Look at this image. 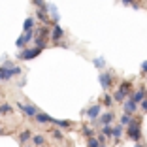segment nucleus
I'll use <instances>...</instances> for the list:
<instances>
[{
  "mask_svg": "<svg viewBox=\"0 0 147 147\" xmlns=\"http://www.w3.org/2000/svg\"><path fill=\"white\" fill-rule=\"evenodd\" d=\"M100 111H102V106H100V104H94V106H91V108L85 111V115L89 117L91 121H96V119L100 117Z\"/></svg>",
  "mask_w": 147,
  "mask_h": 147,
  "instance_id": "8",
  "label": "nucleus"
},
{
  "mask_svg": "<svg viewBox=\"0 0 147 147\" xmlns=\"http://www.w3.org/2000/svg\"><path fill=\"white\" fill-rule=\"evenodd\" d=\"M13 111V106L11 104H0V115H8V113Z\"/></svg>",
  "mask_w": 147,
  "mask_h": 147,
  "instance_id": "20",
  "label": "nucleus"
},
{
  "mask_svg": "<svg viewBox=\"0 0 147 147\" xmlns=\"http://www.w3.org/2000/svg\"><path fill=\"white\" fill-rule=\"evenodd\" d=\"M96 140H98L100 143H106V140H108V138H106L104 134H100V136H96Z\"/></svg>",
  "mask_w": 147,
  "mask_h": 147,
  "instance_id": "32",
  "label": "nucleus"
},
{
  "mask_svg": "<svg viewBox=\"0 0 147 147\" xmlns=\"http://www.w3.org/2000/svg\"><path fill=\"white\" fill-rule=\"evenodd\" d=\"M34 119H36V121H38V123H51V125H53V119H55V117H51V115H47V113H36V117H34Z\"/></svg>",
  "mask_w": 147,
  "mask_h": 147,
  "instance_id": "15",
  "label": "nucleus"
},
{
  "mask_svg": "<svg viewBox=\"0 0 147 147\" xmlns=\"http://www.w3.org/2000/svg\"><path fill=\"white\" fill-rule=\"evenodd\" d=\"M145 96H147V89H145V87H142V89H138L136 92H132V94H130V98L134 100V102H138V104H140V102H142V100L145 98Z\"/></svg>",
  "mask_w": 147,
  "mask_h": 147,
  "instance_id": "11",
  "label": "nucleus"
},
{
  "mask_svg": "<svg viewBox=\"0 0 147 147\" xmlns=\"http://www.w3.org/2000/svg\"><path fill=\"white\" fill-rule=\"evenodd\" d=\"M32 28H34V17L28 15V17L25 19V23H23V30H32Z\"/></svg>",
  "mask_w": 147,
  "mask_h": 147,
  "instance_id": "19",
  "label": "nucleus"
},
{
  "mask_svg": "<svg viewBox=\"0 0 147 147\" xmlns=\"http://www.w3.org/2000/svg\"><path fill=\"white\" fill-rule=\"evenodd\" d=\"M130 94H132V83L123 81L121 85H119V89L115 91V94H113V100H115V102H125Z\"/></svg>",
  "mask_w": 147,
  "mask_h": 147,
  "instance_id": "2",
  "label": "nucleus"
},
{
  "mask_svg": "<svg viewBox=\"0 0 147 147\" xmlns=\"http://www.w3.org/2000/svg\"><path fill=\"white\" fill-rule=\"evenodd\" d=\"M140 104H142V111H143V113H147V96L142 100V102H140Z\"/></svg>",
  "mask_w": 147,
  "mask_h": 147,
  "instance_id": "31",
  "label": "nucleus"
},
{
  "mask_svg": "<svg viewBox=\"0 0 147 147\" xmlns=\"http://www.w3.org/2000/svg\"><path fill=\"white\" fill-rule=\"evenodd\" d=\"M83 136H85V138H92V136H94V130L91 128V126H83Z\"/></svg>",
  "mask_w": 147,
  "mask_h": 147,
  "instance_id": "26",
  "label": "nucleus"
},
{
  "mask_svg": "<svg viewBox=\"0 0 147 147\" xmlns=\"http://www.w3.org/2000/svg\"><path fill=\"white\" fill-rule=\"evenodd\" d=\"M43 51V47H26L23 49L21 53H17V59H21V61H32V59H36V57L40 55V53Z\"/></svg>",
  "mask_w": 147,
  "mask_h": 147,
  "instance_id": "4",
  "label": "nucleus"
},
{
  "mask_svg": "<svg viewBox=\"0 0 147 147\" xmlns=\"http://www.w3.org/2000/svg\"><path fill=\"white\" fill-rule=\"evenodd\" d=\"M51 134L55 136L57 140H62V132H61V130H57V128H55V130H51Z\"/></svg>",
  "mask_w": 147,
  "mask_h": 147,
  "instance_id": "30",
  "label": "nucleus"
},
{
  "mask_svg": "<svg viewBox=\"0 0 147 147\" xmlns=\"http://www.w3.org/2000/svg\"><path fill=\"white\" fill-rule=\"evenodd\" d=\"M142 74H147V61L142 62Z\"/></svg>",
  "mask_w": 147,
  "mask_h": 147,
  "instance_id": "33",
  "label": "nucleus"
},
{
  "mask_svg": "<svg viewBox=\"0 0 147 147\" xmlns=\"http://www.w3.org/2000/svg\"><path fill=\"white\" fill-rule=\"evenodd\" d=\"M47 13L49 17H51V23H59V11H57V6L55 4H47Z\"/></svg>",
  "mask_w": 147,
  "mask_h": 147,
  "instance_id": "13",
  "label": "nucleus"
},
{
  "mask_svg": "<svg viewBox=\"0 0 147 147\" xmlns=\"http://www.w3.org/2000/svg\"><path fill=\"white\" fill-rule=\"evenodd\" d=\"M111 132H113V126L111 125H102V134H104L106 138H109V136H111Z\"/></svg>",
  "mask_w": 147,
  "mask_h": 147,
  "instance_id": "24",
  "label": "nucleus"
},
{
  "mask_svg": "<svg viewBox=\"0 0 147 147\" xmlns=\"http://www.w3.org/2000/svg\"><path fill=\"white\" fill-rule=\"evenodd\" d=\"M92 62H94V66H96L98 70H104V66H106V61H104V57H96V59H94Z\"/></svg>",
  "mask_w": 147,
  "mask_h": 147,
  "instance_id": "21",
  "label": "nucleus"
},
{
  "mask_svg": "<svg viewBox=\"0 0 147 147\" xmlns=\"http://www.w3.org/2000/svg\"><path fill=\"white\" fill-rule=\"evenodd\" d=\"M134 147H143V145H142V143H138V142H136V143H134Z\"/></svg>",
  "mask_w": 147,
  "mask_h": 147,
  "instance_id": "34",
  "label": "nucleus"
},
{
  "mask_svg": "<svg viewBox=\"0 0 147 147\" xmlns=\"http://www.w3.org/2000/svg\"><path fill=\"white\" fill-rule=\"evenodd\" d=\"M123 134H125V125H121V123H119L117 126H113V132H111V136H113V138H117V140H119Z\"/></svg>",
  "mask_w": 147,
  "mask_h": 147,
  "instance_id": "17",
  "label": "nucleus"
},
{
  "mask_svg": "<svg viewBox=\"0 0 147 147\" xmlns=\"http://www.w3.org/2000/svg\"><path fill=\"white\" fill-rule=\"evenodd\" d=\"M32 40H34V28H32V30H25V32L21 34V38H19L17 42H15V47L23 49V47L26 45V43L32 42Z\"/></svg>",
  "mask_w": 147,
  "mask_h": 147,
  "instance_id": "5",
  "label": "nucleus"
},
{
  "mask_svg": "<svg viewBox=\"0 0 147 147\" xmlns=\"http://www.w3.org/2000/svg\"><path fill=\"white\" fill-rule=\"evenodd\" d=\"M136 109H138V102H134V100L128 96V100H125V113H136Z\"/></svg>",
  "mask_w": 147,
  "mask_h": 147,
  "instance_id": "10",
  "label": "nucleus"
},
{
  "mask_svg": "<svg viewBox=\"0 0 147 147\" xmlns=\"http://www.w3.org/2000/svg\"><path fill=\"white\" fill-rule=\"evenodd\" d=\"M98 81H100V85H102V89L106 91V89H109V87L113 85V76L109 72H102L98 76Z\"/></svg>",
  "mask_w": 147,
  "mask_h": 147,
  "instance_id": "6",
  "label": "nucleus"
},
{
  "mask_svg": "<svg viewBox=\"0 0 147 147\" xmlns=\"http://www.w3.org/2000/svg\"><path fill=\"white\" fill-rule=\"evenodd\" d=\"M49 38L53 40V42H61L62 38H64V30H62L61 26L57 25V23H53V26H51V34H49Z\"/></svg>",
  "mask_w": 147,
  "mask_h": 147,
  "instance_id": "7",
  "label": "nucleus"
},
{
  "mask_svg": "<svg viewBox=\"0 0 147 147\" xmlns=\"http://www.w3.org/2000/svg\"><path fill=\"white\" fill-rule=\"evenodd\" d=\"M53 125L59 126V128H72L74 123L72 121H62V119H53Z\"/></svg>",
  "mask_w": 147,
  "mask_h": 147,
  "instance_id": "16",
  "label": "nucleus"
},
{
  "mask_svg": "<svg viewBox=\"0 0 147 147\" xmlns=\"http://www.w3.org/2000/svg\"><path fill=\"white\" fill-rule=\"evenodd\" d=\"M17 108L21 109L26 117H36V113H38V109H36L34 106H30V104H17Z\"/></svg>",
  "mask_w": 147,
  "mask_h": 147,
  "instance_id": "9",
  "label": "nucleus"
},
{
  "mask_svg": "<svg viewBox=\"0 0 147 147\" xmlns=\"http://www.w3.org/2000/svg\"><path fill=\"white\" fill-rule=\"evenodd\" d=\"M42 147H45V145H42Z\"/></svg>",
  "mask_w": 147,
  "mask_h": 147,
  "instance_id": "36",
  "label": "nucleus"
},
{
  "mask_svg": "<svg viewBox=\"0 0 147 147\" xmlns=\"http://www.w3.org/2000/svg\"><path fill=\"white\" fill-rule=\"evenodd\" d=\"M32 140V132L30 130H23L21 134H19V142L21 143H26V142H30Z\"/></svg>",
  "mask_w": 147,
  "mask_h": 147,
  "instance_id": "18",
  "label": "nucleus"
},
{
  "mask_svg": "<svg viewBox=\"0 0 147 147\" xmlns=\"http://www.w3.org/2000/svg\"><path fill=\"white\" fill-rule=\"evenodd\" d=\"M125 6H130V8H134V9H140V2L138 0H121Z\"/></svg>",
  "mask_w": 147,
  "mask_h": 147,
  "instance_id": "23",
  "label": "nucleus"
},
{
  "mask_svg": "<svg viewBox=\"0 0 147 147\" xmlns=\"http://www.w3.org/2000/svg\"><path fill=\"white\" fill-rule=\"evenodd\" d=\"M32 143H34V145L36 147H42L43 145V143H45V140H43V136H32Z\"/></svg>",
  "mask_w": 147,
  "mask_h": 147,
  "instance_id": "22",
  "label": "nucleus"
},
{
  "mask_svg": "<svg viewBox=\"0 0 147 147\" xmlns=\"http://www.w3.org/2000/svg\"><path fill=\"white\" fill-rule=\"evenodd\" d=\"M130 121H132V115H130V113H125V115L121 117V125H125V126L128 125Z\"/></svg>",
  "mask_w": 147,
  "mask_h": 147,
  "instance_id": "28",
  "label": "nucleus"
},
{
  "mask_svg": "<svg viewBox=\"0 0 147 147\" xmlns=\"http://www.w3.org/2000/svg\"><path fill=\"white\" fill-rule=\"evenodd\" d=\"M87 147H100V142L92 136V138H87Z\"/></svg>",
  "mask_w": 147,
  "mask_h": 147,
  "instance_id": "27",
  "label": "nucleus"
},
{
  "mask_svg": "<svg viewBox=\"0 0 147 147\" xmlns=\"http://www.w3.org/2000/svg\"><path fill=\"white\" fill-rule=\"evenodd\" d=\"M128 128H126V134H128L130 140H134V142H140L142 140V128H140V119H132L128 123Z\"/></svg>",
  "mask_w": 147,
  "mask_h": 147,
  "instance_id": "3",
  "label": "nucleus"
},
{
  "mask_svg": "<svg viewBox=\"0 0 147 147\" xmlns=\"http://www.w3.org/2000/svg\"><path fill=\"white\" fill-rule=\"evenodd\" d=\"M102 102H104V106H111L113 102H115V100H113V96H109V94H104Z\"/></svg>",
  "mask_w": 147,
  "mask_h": 147,
  "instance_id": "29",
  "label": "nucleus"
},
{
  "mask_svg": "<svg viewBox=\"0 0 147 147\" xmlns=\"http://www.w3.org/2000/svg\"><path fill=\"white\" fill-rule=\"evenodd\" d=\"M2 134H4V130H2V128H0V136H2Z\"/></svg>",
  "mask_w": 147,
  "mask_h": 147,
  "instance_id": "35",
  "label": "nucleus"
},
{
  "mask_svg": "<svg viewBox=\"0 0 147 147\" xmlns=\"http://www.w3.org/2000/svg\"><path fill=\"white\" fill-rule=\"evenodd\" d=\"M115 119V113L113 111H108V113H102V115L98 117V121L102 123V125H111V121Z\"/></svg>",
  "mask_w": 147,
  "mask_h": 147,
  "instance_id": "14",
  "label": "nucleus"
},
{
  "mask_svg": "<svg viewBox=\"0 0 147 147\" xmlns=\"http://www.w3.org/2000/svg\"><path fill=\"white\" fill-rule=\"evenodd\" d=\"M21 74H23L21 66H15L8 61L4 64H0V79H4V81H9L13 76H21Z\"/></svg>",
  "mask_w": 147,
  "mask_h": 147,
  "instance_id": "1",
  "label": "nucleus"
},
{
  "mask_svg": "<svg viewBox=\"0 0 147 147\" xmlns=\"http://www.w3.org/2000/svg\"><path fill=\"white\" fill-rule=\"evenodd\" d=\"M36 19L42 21L43 25H49V23H51V17H49L47 9H38V11H36Z\"/></svg>",
  "mask_w": 147,
  "mask_h": 147,
  "instance_id": "12",
  "label": "nucleus"
},
{
  "mask_svg": "<svg viewBox=\"0 0 147 147\" xmlns=\"http://www.w3.org/2000/svg\"><path fill=\"white\" fill-rule=\"evenodd\" d=\"M32 4L38 9H47V2H45V0H32Z\"/></svg>",
  "mask_w": 147,
  "mask_h": 147,
  "instance_id": "25",
  "label": "nucleus"
}]
</instances>
